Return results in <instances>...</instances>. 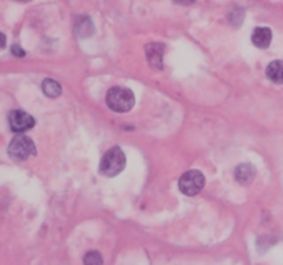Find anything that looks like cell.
Here are the masks:
<instances>
[{
  "instance_id": "cell-4",
  "label": "cell",
  "mask_w": 283,
  "mask_h": 265,
  "mask_svg": "<svg viewBox=\"0 0 283 265\" xmlns=\"http://www.w3.org/2000/svg\"><path fill=\"white\" fill-rule=\"evenodd\" d=\"M205 187V175L199 170H189L180 177L178 188L187 196H195Z\"/></svg>"
},
{
  "instance_id": "cell-13",
  "label": "cell",
  "mask_w": 283,
  "mask_h": 265,
  "mask_svg": "<svg viewBox=\"0 0 283 265\" xmlns=\"http://www.w3.org/2000/svg\"><path fill=\"white\" fill-rule=\"evenodd\" d=\"M84 264H90V265L102 264V257L100 256V253H97V252L87 253L86 257H84Z\"/></svg>"
},
{
  "instance_id": "cell-1",
  "label": "cell",
  "mask_w": 283,
  "mask_h": 265,
  "mask_svg": "<svg viewBox=\"0 0 283 265\" xmlns=\"http://www.w3.org/2000/svg\"><path fill=\"white\" fill-rule=\"evenodd\" d=\"M106 105L118 114L128 112L134 106V94L127 87H112L106 94Z\"/></svg>"
},
{
  "instance_id": "cell-8",
  "label": "cell",
  "mask_w": 283,
  "mask_h": 265,
  "mask_svg": "<svg viewBox=\"0 0 283 265\" xmlns=\"http://www.w3.org/2000/svg\"><path fill=\"white\" fill-rule=\"evenodd\" d=\"M254 175H256V170L249 163L239 165L235 170V177H236L237 183L241 184H250L254 180Z\"/></svg>"
},
{
  "instance_id": "cell-2",
  "label": "cell",
  "mask_w": 283,
  "mask_h": 265,
  "mask_svg": "<svg viewBox=\"0 0 283 265\" xmlns=\"http://www.w3.org/2000/svg\"><path fill=\"white\" fill-rule=\"evenodd\" d=\"M124 166H126V156L123 151L118 146H114L102 156L100 162V173L104 174L105 177H115L123 171Z\"/></svg>"
},
{
  "instance_id": "cell-6",
  "label": "cell",
  "mask_w": 283,
  "mask_h": 265,
  "mask_svg": "<svg viewBox=\"0 0 283 265\" xmlns=\"http://www.w3.org/2000/svg\"><path fill=\"white\" fill-rule=\"evenodd\" d=\"M146 60L154 69H162L163 67V53L165 46L162 43H149L145 47Z\"/></svg>"
},
{
  "instance_id": "cell-12",
  "label": "cell",
  "mask_w": 283,
  "mask_h": 265,
  "mask_svg": "<svg viewBox=\"0 0 283 265\" xmlns=\"http://www.w3.org/2000/svg\"><path fill=\"white\" fill-rule=\"evenodd\" d=\"M228 18H229V23L232 24L233 27H241L243 23V19H245V10L239 9V7L231 10L228 14Z\"/></svg>"
},
{
  "instance_id": "cell-7",
  "label": "cell",
  "mask_w": 283,
  "mask_h": 265,
  "mask_svg": "<svg viewBox=\"0 0 283 265\" xmlns=\"http://www.w3.org/2000/svg\"><path fill=\"white\" fill-rule=\"evenodd\" d=\"M271 40H272V32L270 28L258 27L253 31L251 41L258 49H267L271 45Z\"/></svg>"
},
{
  "instance_id": "cell-5",
  "label": "cell",
  "mask_w": 283,
  "mask_h": 265,
  "mask_svg": "<svg viewBox=\"0 0 283 265\" xmlns=\"http://www.w3.org/2000/svg\"><path fill=\"white\" fill-rule=\"evenodd\" d=\"M9 123L14 132H24L35 126V119L24 111L14 109L9 114Z\"/></svg>"
},
{
  "instance_id": "cell-16",
  "label": "cell",
  "mask_w": 283,
  "mask_h": 265,
  "mask_svg": "<svg viewBox=\"0 0 283 265\" xmlns=\"http://www.w3.org/2000/svg\"><path fill=\"white\" fill-rule=\"evenodd\" d=\"M18 2H29V0H18Z\"/></svg>"
},
{
  "instance_id": "cell-10",
  "label": "cell",
  "mask_w": 283,
  "mask_h": 265,
  "mask_svg": "<svg viewBox=\"0 0 283 265\" xmlns=\"http://www.w3.org/2000/svg\"><path fill=\"white\" fill-rule=\"evenodd\" d=\"M75 31L79 37H90L94 33V25H93L92 19L86 18V17L79 18Z\"/></svg>"
},
{
  "instance_id": "cell-11",
  "label": "cell",
  "mask_w": 283,
  "mask_h": 265,
  "mask_svg": "<svg viewBox=\"0 0 283 265\" xmlns=\"http://www.w3.org/2000/svg\"><path fill=\"white\" fill-rule=\"evenodd\" d=\"M41 89H43V93L47 97H50V98H55V97H58L61 94L59 83L53 80V79H46L45 82L41 83Z\"/></svg>"
},
{
  "instance_id": "cell-9",
  "label": "cell",
  "mask_w": 283,
  "mask_h": 265,
  "mask_svg": "<svg viewBox=\"0 0 283 265\" xmlns=\"http://www.w3.org/2000/svg\"><path fill=\"white\" fill-rule=\"evenodd\" d=\"M267 76L272 83L283 84V61H272L267 67Z\"/></svg>"
},
{
  "instance_id": "cell-3",
  "label": "cell",
  "mask_w": 283,
  "mask_h": 265,
  "mask_svg": "<svg viewBox=\"0 0 283 265\" xmlns=\"http://www.w3.org/2000/svg\"><path fill=\"white\" fill-rule=\"evenodd\" d=\"M36 148H35V142L32 138L24 134H18L11 140L9 145V155L15 160H27L35 155Z\"/></svg>"
},
{
  "instance_id": "cell-15",
  "label": "cell",
  "mask_w": 283,
  "mask_h": 265,
  "mask_svg": "<svg viewBox=\"0 0 283 265\" xmlns=\"http://www.w3.org/2000/svg\"><path fill=\"white\" fill-rule=\"evenodd\" d=\"M173 2L176 3V5H180V6H191L193 5L197 0H173Z\"/></svg>"
},
{
  "instance_id": "cell-14",
  "label": "cell",
  "mask_w": 283,
  "mask_h": 265,
  "mask_svg": "<svg viewBox=\"0 0 283 265\" xmlns=\"http://www.w3.org/2000/svg\"><path fill=\"white\" fill-rule=\"evenodd\" d=\"M11 53H13L15 57H25V51H24L18 45H14V46L11 47Z\"/></svg>"
}]
</instances>
